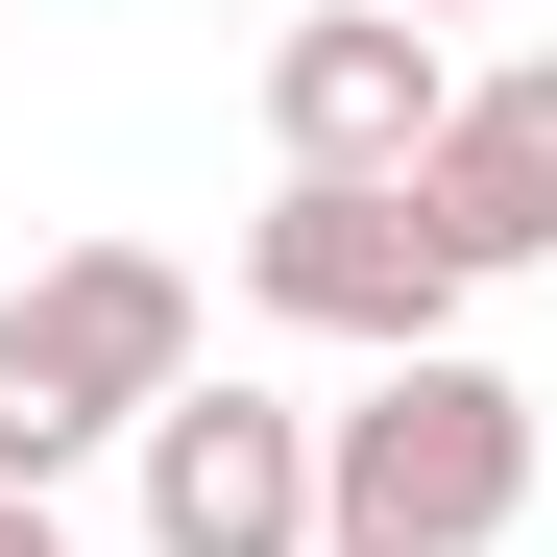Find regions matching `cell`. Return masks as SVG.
Returning <instances> with one entry per match:
<instances>
[{
	"label": "cell",
	"instance_id": "obj_1",
	"mask_svg": "<svg viewBox=\"0 0 557 557\" xmlns=\"http://www.w3.org/2000/svg\"><path fill=\"white\" fill-rule=\"evenodd\" d=\"M315 436H339V557H485L533 509V388H509L485 339L363 363V412H315Z\"/></svg>",
	"mask_w": 557,
	"mask_h": 557
},
{
	"label": "cell",
	"instance_id": "obj_2",
	"mask_svg": "<svg viewBox=\"0 0 557 557\" xmlns=\"http://www.w3.org/2000/svg\"><path fill=\"white\" fill-rule=\"evenodd\" d=\"M243 292L292 315V339H339V363H436L485 267L436 243V195H315V170H267V219H243Z\"/></svg>",
	"mask_w": 557,
	"mask_h": 557
},
{
	"label": "cell",
	"instance_id": "obj_3",
	"mask_svg": "<svg viewBox=\"0 0 557 557\" xmlns=\"http://www.w3.org/2000/svg\"><path fill=\"white\" fill-rule=\"evenodd\" d=\"M122 460H146V557H339V436L292 388H170Z\"/></svg>",
	"mask_w": 557,
	"mask_h": 557
},
{
	"label": "cell",
	"instance_id": "obj_4",
	"mask_svg": "<svg viewBox=\"0 0 557 557\" xmlns=\"http://www.w3.org/2000/svg\"><path fill=\"white\" fill-rule=\"evenodd\" d=\"M460 122V49L388 25V0H315V25H267V170H315V195H412Z\"/></svg>",
	"mask_w": 557,
	"mask_h": 557
},
{
	"label": "cell",
	"instance_id": "obj_5",
	"mask_svg": "<svg viewBox=\"0 0 557 557\" xmlns=\"http://www.w3.org/2000/svg\"><path fill=\"white\" fill-rule=\"evenodd\" d=\"M0 315L49 339V388L98 412V436H146L170 388H195V267H170V243H49L25 292H0Z\"/></svg>",
	"mask_w": 557,
	"mask_h": 557
},
{
	"label": "cell",
	"instance_id": "obj_6",
	"mask_svg": "<svg viewBox=\"0 0 557 557\" xmlns=\"http://www.w3.org/2000/svg\"><path fill=\"white\" fill-rule=\"evenodd\" d=\"M436 243L460 267H557V49H485L460 73V122H436Z\"/></svg>",
	"mask_w": 557,
	"mask_h": 557
},
{
	"label": "cell",
	"instance_id": "obj_7",
	"mask_svg": "<svg viewBox=\"0 0 557 557\" xmlns=\"http://www.w3.org/2000/svg\"><path fill=\"white\" fill-rule=\"evenodd\" d=\"M0 557H73V509H25V485H0Z\"/></svg>",
	"mask_w": 557,
	"mask_h": 557
},
{
	"label": "cell",
	"instance_id": "obj_8",
	"mask_svg": "<svg viewBox=\"0 0 557 557\" xmlns=\"http://www.w3.org/2000/svg\"><path fill=\"white\" fill-rule=\"evenodd\" d=\"M388 25H509V0H388Z\"/></svg>",
	"mask_w": 557,
	"mask_h": 557
}]
</instances>
